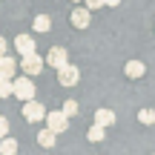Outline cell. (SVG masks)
<instances>
[{"instance_id":"obj_1","label":"cell","mask_w":155,"mask_h":155,"mask_svg":"<svg viewBox=\"0 0 155 155\" xmlns=\"http://www.w3.org/2000/svg\"><path fill=\"white\" fill-rule=\"evenodd\" d=\"M12 95H15V98H20V101L35 98V83H32V75H26V78H12Z\"/></svg>"},{"instance_id":"obj_12","label":"cell","mask_w":155,"mask_h":155,"mask_svg":"<svg viewBox=\"0 0 155 155\" xmlns=\"http://www.w3.org/2000/svg\"><path fill=\"white\" fill-rule=\"evenodd\" d=\"M52 29V20H49V15H38L32 20V32H40V35H46Z\"/></svg>"},{"instance_id":"obj_6","label":"cell","mask_w":155,"mask_h":155,"mask_svg":"<svg viewBox=\"0 0 155 155\" xmlns=\"http://www.w3.org/2000/svg\"><path fill=\"white\" fill-rule=\"evenodd\" d=\"M46 63H49L52 69H61L63 63H69L66 49H63V46H52V49H49V55H46Z\"/></svg>"},{"instance_id":"obj_22","label":"cell","mask_w":155,"mask_h":155,"mask_svg":"<svg viewBox=\"0 0 155 155\" xmlns=\"http://www.w3.org/2000/svg\"><path fill=\"white\" fill-rule=\"evenodd\" d=\"M6 49H9V43H6V38H0V55H6Z\"/></svg>"},{"instance_id":"obj_11","label":"cell","mask_w":155,"mask_h":155,"mask_svg":"<svg viewBox=\"0 0 155 155\" xmlns=\"http://www.w3.org/2000/svg\"><path fill=\"white\" fill-rule=\"evenodd\" d=\"M38 144L43 147V150H55V132H52L49 127H43L38 132Z\"/></svg>"},{"instance_id":"obj_15","label":"cell","mask_w":155,"mask_h":155,"mask_svg":"<svg viewBox=\"0 0 155 155\" xmlns=\"http://www.w3.org/2000/svg\"><path fill=\"white\" fill-rule=\"evenodd\" d=\"M0 152L3 155H15L17 152V141L9 138V135H3V138H0Z\"/></svg>"},{"instance_id":"obj_23","label":"cell","mask_w":155,"mask_h":155,"mask_svg":"<svg viewBox=\"0 0 155 155\" xmlns=\"http://www.w3.org/2000/svg\"><path fill=\"white\" fill-rule=\"evenodd\" d=\"M72 3H81V0H72Z\"/></svg>"},{"instance_id":"obj_5","label":"cell","mask_w":155,"mask_h":155,"mask_svg":"<svg viewBox=\"0 0 155 155\" xmlns=\"http://www.w3.org/2000/svg\"><path fill=\"white\" fill-rule=\"evenodd\" d=\"M58 81H61L63 86H75V83L81 81V72H78V66H72V63H63V66L58 69Z\"/></svg>"},{"instance_id":"obj_3","label":"cell","mask_w":155,"mask_h":155,"mask_svg":"<svg viewBox=\"0 0 155 155\" xmlns=\"http://www.w3.org/2000/svg\"><path fill=\"white\" fill-rule=\"evenodd\" d=\"M20 69H23V72H26V75H40V72H43V58H40L38 55V52H29V55H20Z\"/></svg>"},{"instance_id":"obj_20","label":"cell","mask_w":155,"mask_h":155,"mask_svg":"<svg viewBox=\"0 0 155 155\" xmlns=\"http://www.w3.org/2000/svg\"><path fill=\"white\" fill-rule=\"evenodd\" d=\"M3 135H9V121L0 115V138H3Z\"/></svg>"},{"instance_id":"obj_10","label":"cell","mask_w":155,"mask_h":155,"mask_svg":"<svg viewBox=\"0 0 155 155\" xmlns=\"http://www.w3.org/2000/svg\"><path fill=\"white\" fill-rule=\"evenodd\" d=\"M15 72H17V61H15V58H9V55H0V75L15 78Z\"/></svg>"},{"instance_id":"obj_14","label":"cell","mask_w":155,"mask_h":155,"mask_svg":"<svg viewBox=\"0 0 155 155\" xmlns=\"http://www.w3.org/2000/svg\"><path fill=\"white\" fill-rule=\"evenodd\" d=\"M86 138L92 141V144L104 141V138H106V127H101V124H92V127H89V132H86Z\"/></svg>"},{"instance_id":"obj_19","label":"cell","mask_w":155,"mask_h":155,"mask_svg":"<svg viewBox=\"0 0 155 155\" xmlns=\"http://www.w3.org/2000/svg\"><path fill=\"white\" fill-rule=\"evenodd\" d=\"M86 3V9L89 12H95V9H104V0H83Z\"/></svg>"},{"instance_id":"obj_18","label":"cell","mask_w":155,"mask_h":155,"mask_svg":"<svg viewBox=\"0 0 155 155\" xmlns=\"http://www.w3.org/2000/svg\"><path fill=\"white\" fill-rule=\"evenodd\" d=\"M63 115H69V118L78 115V101H66V104H63Z\"/></svg>"},{"instance_id":"obj_9","label":"cell","mask_w":155,"mask_h":155,"mask_svg":"<svg viewBox=\"0 0 155 155\" xmlns=\"http://www.w3.org/2000/svg\"><path fill=\"white\" fill-rule=\"evenodd\" d=\"M124 75L132 78V81H138V78H144V75H147V66H144L141 61H129L127 66H124Z\"/></svg>"},{"instance_id":"obj_7","label":"cell","mask_w":155,"mask_h":155,"mask_svg":"<svg viewBox=\"0 0 155 155\" xmlns=\"http://www.w3.org/2000/svg\"><path fill=\"white\" fill-rule=\"evenodd\" d=\"M15 49H17V55H29V52H38V46H35L32 35H17L15 38Z\"/></svg>"},{"instance_id":"obj_8","label":"cell","mask_w":155,"mask_h":155,"mask_svg":"<svg viewBox=\"0 0 155 155\" xmlns=\"http://www.w3.org/2000/svg\"><path fill=\"white\" fill-rule=\"evenodd\" d=\"M69 20H72V26H75V29H86V26H89V20H92V12H89L86 6H83V9H75Z\"/></svg>"},{"instance_id":"obj_17","label":"cell","mask_w":155,"mask_h":155,"mask_svg":"<svg viewBox=\"0 0 155 155\" xmlns=\"http://www.w3.org/2000/svg\"><path fill=\"white\" fill-rule=\"evenodd\" d=\"M138 121L147 124V127H152V124H155V112H152V109H141V112H138Z\"/></svg>"},{"instance_id":"obj_2","label":"cell","mask_w":155,"mask_h":155,"mask_svg":"<svg viewBox=\"0 0 155 155\" xmlns=\"http://www.w3.org/2000/svg\"><path fill=\"white\" fill-rule=\"evenodd\" d=\"M23 118H26L29 124H40V121L46 118V109H43V104H40V101H35V98L23 101Z\"/></svg>"},{"instance_id":"obj_4","label":"cell","mask_w":155,"mask_h":155,"mask_svg":"<svg viewBox=\"0 0 155 155\" xmlns=\"http://www.w3.org/2000/svg\"><path fill=\"white\" fill-rule=\"evenodd\" d=\"M43 121H46V127H49L55 135L66 132V127H69V115H63V109H58V112H46Z\"/></svg>"},{"instance_id":"obj_16","label":"cell","mask_w":155,"mask_h":155,"mask_svg":"<svg viewBox=\"0 0 155 155\" xmlns=\"http://www.w3.org/2000/svg\"><path fill=\"white\" fill-rule=\"evenodd\" d=\"M12 95V78L0 75V98H9Z\"/></svg>"},{"instance_id":"obj_21","label":"cell","mask_w":155,"mask_h":155,"mask_svg":"<svg viewBox=\"0 0 155 155\" xmlns=\"http://www.w3.org/2000/svg\"><path fill=\"white\" fill-rule=\"evenodd\" d=\"M115 6H121V0H104V9H115Z\"/></svg>"},{"instance_id":"obj_13","label":"cell","mask_w":155,"mask_h":155,"mask_svg":"<svg viewBox=\"0 0 155 155\" xmlns=\"http://www.w3.org/2000/svg\"><path fill=\"white\" fill-rule=\"evenodd\" d=\"M95 124L112 127V124H115V112H112V109H98V112H95Z\"/></svg>"}]
</instances>
